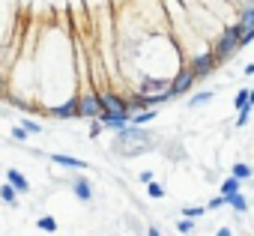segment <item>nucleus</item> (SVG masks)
Returning <instances> with one entry per match:
<instances>
[{
	"label": "nucleus",
	"instance_id": "1",
	"mask_svg": "<svg viewBox=\"0 0 254 236\" xmlns=\"http://www.w3.org/2000/svg\"><path fill=\"white\" fill-rule=\"evenodd\" d=\"M147 147H153V135L144 129H123L117 138V153H123V156H138Z\"/></svg>",
	"mask_w": 254,
	"mask_h": 236
},
{
	"label": "nucleus",
	"instance_id": "2",
	"mask_svg": "<svg viewBox=\"0 0 254 236\" xmlns=\"http://www.w3.org/2000/svg\"><path fill=\"white\" fill-rule=\"evenodd\" d=\"M245 30H248L245 24H233V27H227V30L221 33V39H218L215 48H212V51L218 54V60H227L236 48H242V36H245Z\"/></svg>",
	"mask_w": 254,
	"mask_h": 236
},
{
	"label": "nucleus",
	"instance_id": "3",
	"mask_svg": "<svg viewBox=\"0 0 254 236\" xmlns=\"http://www.w3.org/2000/svg\"><path fill=\"white\" fill-rule=\"evenodd\" d=\"M218 63H221V60H218V54H215V51H203V54H197V57L191 60V72H194L197 78H206Z\"/></svg>",
	"mask_w": 254,
	"mask_h": 236
},
{
	"label": "nucleus",
	"instance_id": "4",
	"mask_svg": "<svg viewBox=\"0 0 254 236\" xmlns=\"http://www.w3.org/2000/svg\"><path fill=\"white\" fill-rule=\"evenodd\" d=\"M102 111H105V105H102V96H93V93L81 96V117H93V120H99V117H102Z\"/></svg>",
	"mask_w": 254,
	"mask_h": 236
},
{
	"label": "nucleus",
	"instance_id": "5",
	"mask_svg": "<svg viewBox=\"0 0 254 236\" xmlns=\"http://www.w3.org/2000/svg\"><path fill=\"white\" fill-rule=\"evenodd\" d=\"M99 120L108 126V129H117V132H123V129H129L126 123H132V114H111V111H102V117Z\"/></svg>",
	"mask_w": 254,
	"mask_h": 236
},
{
	"label": "nucleus",
	"instance_id": "6",
	"mask_svg": "<svg viewBox=\"0 0 254 236\" xmlns=\"http://www.w3.org/2000/svg\"><path fill=\"white\" fill-rule=\"evenodd\" d=\"M48 114H51V117H60V120H66V117H81V99H69V102L51 108Z\"/></svg>",
	"mask_w": 254,
	"mask_h": 236
},
{
	"label": "nucleus",
	"instance_id": "7",
	"mask_svg": "<svg viewBox=\"0 0 254 236\" xmlns=\"http://www.w3.org/2000/svg\"><path fill=\"white\" fill-rule=\"evenodd\" d=\"M102 105H105V111H111V114H132V111H129V99H120V96H114V93H105V96H102Z\"/></svg>",
	"mask_w": 254,
	"mask_h": 236
},
{
	"label": "nucleus",
	"instance_id": "8",
	"mask_svg": "<svg viewBox=\"0 0 254 236\" xmlns=\"http://www.w3.org/2000/svg\"><path fill=\"white\" fill-rule=\"evenodd\" d=\"M194 81H197V75L191 72V66H189V69H183V72L174 78V84H171V87H174V96H183V93H186Z\"/></svg>",
	"mask_w": 254,
	"mask_h": 236
},
{
	"label": "nucleus",
	"instance_id": "9",
	"mask_svg": "<svg viewBox=\"0 0 254 236\" xmlns=\"http://www.w3.org/2000/svg\"><path fill=\"white\" fill-rule=\"evenodd\" d=\"M72 191H75V197L84 200V203L93 200V188H90V179H87V177H75V179H72Z\"/></svg>",
	"mask_w": 254,
	"mask_h": 236
},
{
	"label": "nucleus",
	"instance_id": "10",
	"mask_svg": "<svg viewBox=\"0 0 254 236\" xmlns=\"http://www.w3.org/2000/svg\"><path fill=\"white\" fill-rule=\"evenodd\" d=\"M6 182H12V185L21 191V194H27V191H30V182H27V177H24L21 171H15V168H9V171H6Z\"/></svg>",
	"mask_w": 254,
	"mask_h": 236
},
{
	"label": "nucleus",
	"instance_id": "11",
	"mask_svg": "<svg viewBox=\"0 0 254 236\" xmlns=\"http://www.w3.org/2000/svg\"><path fill=\"white\" fill-rule=\"evenodd\" d=\"M51 162H57V165H63V168H75V171H87L90 165L84 162V159H72V156H51Z\"/></svg>",
	"mask_w": 254,
	"mask_h": 236
},
{
	"label": "nucleus",
	"instance_id": "12",
	"mask_svg": "<svg viewBox=\"0 0 254 236\" xmlns=\"http://www.w3.org/2000/svg\"><path fill=\"white\" fill-rule=\"evenodd\" d=\"M18 194H21V191H18L12 182H6L3 188H0V197H3V203H9V206H15V203H18Z\"/></svg>",
	"mask_w": 254,
	"mask_h": 236
},
{
	"label": "nucleus",
	"instance_id": "13",
	"mask_svg": "<svg viewBox=\"0 0 254 236\" xmlns=\"http://www.w3.org/2000/svg\"><path fill=\"white\" fill-rule=\"evenodd\" d=\"M156 117V108H147V111H138L135 117H132V126H144V123H150Z\"/></svg>",
	"mask_w": 254,
	"mask_h": 236
},
{
	"label": "nucleus",
	"instance_id": "14",
	"mask_svg": "<svg viewBox=\"0 0 254 236\" xmlns=\"http://www.w3.org/2000/svg\"><path fill=\"white\" fill-rule=\"evenodd\" d=\"M233 105H236V111L251 108V90H239V93H236V99H233Z\"/></svg>",
	"mask_w": 254,
	"mask_h": 236
},
{
	"label": "nucleus",
	"instance_id": "15",
	"mask_svg": "<svg viewBox=\"0 0 254 236\" xmlns=\"http://www.w3.org/2000/svg\"><path fill=\"white\" fill-rule=\"evenodd\" d=\"M239 191V177H230L221 182V194H236Z\"/></svg>",
	"mask_w": 254,
	"mask_h": 236
},
{
	"label": "nucleus",
	"instance_id": "16",
	"mask_svg": "<svg viewBox=\"0 0 254 236\" xmlns=\"http://www.w3.org/2000/svg\"><path fill=\"white\" fill-rule=\"evenodd\" d=\"M227 203H230L236 212H245V206H248V203H245V197H242L239 191H236V194H227Z\"/></svg>",
	"mask_w": 254,
	"mask_h": 236
},
{
	"label": "nucleus",
	"instance_id": "17",
	"mask_svg": "<svg viewBox=\"0 0 254 236\" xmlns=\"http://www.w3.org/2000/svg\"><path fill=\"white\" fill-rule=\"evenodd\" d=\"M36 227H39V230H48V233H54V230H57V221H54L51 215H42V218L36 221Z\"/></svg>",
	"mask_w": 254,
	"mask_h": 236
},
{
	"label": "nucleus",
	"instance_id": "18",
	"mask_svg": "<svg viewBox=\"0 0 254 236\" xmlns=\"http://www.w3.org/2000/svg\"><path fill=\"white\" fill-rule=\"evenodd\" d=\"M212 96H215L212 90H206V93H197V96H191V102H189V105H191V108H197V105H206Z\"/></svg>",
	"mask_w": 254,
	"mask_h": 236
},
{
	"label": "nucleus",
	"instance_id": "19",
	"mask_svg": "<svg viewBox=\"0 0 254 236\" xmlns=\"http://www.w3.org/2000/svg\"><path fill=\"white\" fill-rule=\"evenodd\" d=\"M239 24H245L248 30L254 27V6H248V9H242V15H239Z\"/></svg>",
	"mask_w": 254,
	"mask_h": 236
},
{
	"label": "nucleus",
	"instance_id": "20",
	"mask_svg": "<svg viewBox=\"0 0 254 236\" xmlns=\"http://www.w3.org/2000/svg\"><path fill=\"white\" fill-rule=\"evenodd\" d=\"M177 230H180V233H183V236H189V233H191V230H194V221H191V218H189V215H186V218H183V221H177Z\"/></svg>",
	"mask_w": 254,
	"mask_h": 236
},
{
	"label": "nucleus",
	"instance_id": "21",
	"mask_svg": "<svg viewBox=\"0 0 254 236\" xmlns=\"http://www.w3.org/2000/svg\"><path fill=\"white\" fill-rule=\"evenodd\" d=\"M233 177H239V179H248L251 177V168L248 165H233V171H230Z\"/></svg>",
	"mask_w": 254,
	"mask_h": 236
},
{
	"label": "nucleus",
	"instance_id": "22",
	"mask_svg": "<svg viewBox=\"0 0 254 236\" xmlns=\"http://www.w3.org/2000/svg\"><path fill=\"white\" fill-rule=\"evenodd\" d=\"M203 212H206L203 206H186V209H183V215H189V218H200Z\"/></svg>",
	"mask_w": 254,
	"mask_h": 236
},
{
	"label": "nucleus",
	"instance_id": "23",
	"mask_svg": "<svg viewBox=\"0 0 254 236\" xmlns=\"http://www.w3.org/2000/svg\"><path fill=\"white\" fill-rule=\"evenodd\" d=\"M147 191H150V197H162V194H165V188H162L159 182H150V185H147Z\"/></svg>",
	"mask_w": 254,
	"mask_h": 236
},
{
	"label": "nucleus",
	"instance_id": "24",
	"mask_svg": "<svg viewBox=\"0 0 254 236\" xmlns=\"http://www.w3.org/2000/svg\"><path fill=\"white\" fill-rule=\"evenodd\" d=\"M102 129H105V123H102V120H96V123L90 126V138H99V135H102Z\"/></svg>",
	"mask_w": 254,
	"mask_h": 236
},
{
	"label": "nucleus",
	"instance_id": "25",
	"mask_svg": "<svg viewBox=\"0 0 254 236\" xmlns=\"http://www.w3.org/2000/svg\"><path fill=\"white\" fill-rule=\"evenodd\" d=\"M224 203H227V194H221V197H212L206 209H218V206H224Z\"/></svg>",
	"mask_w": 254,
	"mask_h": 236
},
{
	"label": "nucleus",
	"instance_id": "26",
	"mask_svg": "<svg viewBox=\"0 0 254 236\" xmlns=\"http://www.w3.org/2000/svg\"><path fill=\"white\" fill-rule=\"evenodd\" d=\"M24 129H27L30 135H39V132H42V126H36L33 120H24Z\"/></svg>",
	"mask_w": 254,
	"mask_h": 236
},
{
	"label": "nucleus",
	"instance_id": "27",
	"mask_svg": "<svg viewBox=\"0 0 254 236\" xmlns=\"http://www.w3.org/2000/svg\"><path fill=\"white\" fill-rule=\"evenodd\" d=\"M27 135H30V132H27V129H21V126H15V129H12V138H15V141H24Z\"/></svg>",
	"mask_w": 254,
	"mask_h": 236
},
{
	"label": "nucleus",
	"instance_id": "28",
	"mask_svg": "<svg viewBox=\"0 0 254 236\" xmlns=\"http://www.w3.org/2000/svg\"><path fill=\"white\" fill-rule=\"evenodd\" d=\"M248 42H254V27L245 30V36H242V45H248Z\"/></svg>",
	"mask_w": 254,
	"mask_h": 236
},
{
	"label": "nucleus",
	"instance_id": "29",
	"mask_svg": "<svg viewBox=\"0 0 254 236\" xmlns=\"http://www.w3.org/2000/svg\"><path fill=\"white\" fill-rule=\"evenodd\" d=\"M141 182H144V185H150V182H153V174H150V171H144V174H141Z\"/></svg>",
	"mask_w": 254,
	"mask_h": 236
},
{
	"label": "nucleus",
	"instance_id": "30",
	"mask_svg": "<svg viewBox=\"0 0 254 236\" xmlns=\"http://www.w3.org/2000/svg\"><path fill=\"white\" fill-rule=\"evenodd\" d=\"M215 236H233V233H230V227H221V230H218Z\"/></svg>",
	"mask_w": 254,
	"mask_h": 236
},
{
	"label": "nucleus",
	"instance_id": "31",
	"mask_svg": "<svg viewBox=\"0 0 254 236\" xmlns=\"http://www.w3.org/2000/svg\"><path fill=\"white\" fill-rule=\"evenodd\" d=\"M147 236H162V233H159L156 227H150V230H147Z\"/></svg>",
	"mask_w": 254,
	"mask_h": 236
}]
</instances>
